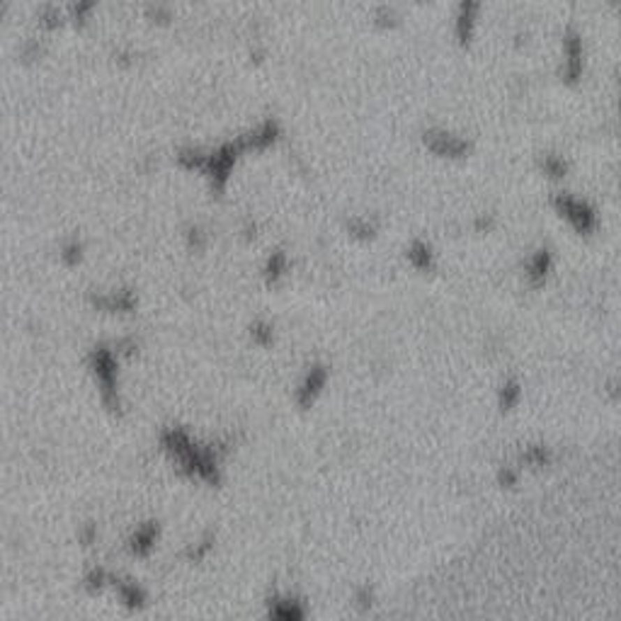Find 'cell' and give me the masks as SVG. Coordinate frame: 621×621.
Masks as SVG:
<instances>
[{"instance_id": "cell-8", "label": "cell", "mask_w": 621, "mask_h": 621, "mask_svg": "<svg viewBox=\"0 0 621 621\" xmlns=\"http://www.w3.org/2000/svg\"><path fill=\"white\" fill-rule=\"evenodd\" d=\"M500 481L505 483V486H512V483L517 481V476H515V473H512V471H507V468H505V471L500 473Z\"/></svg>"}, {"instance_id": "cell-1", "label": "cell", "mask_w": 621, "mask_h": 621, "mask_svg": "<svg viewBox=\"0 0 621 621\" xmlns=\"http://www.w3.org/2000/svg\"><path fill=\"white\" fill-rule=\"evenodd\" d=\"M556 207H558V211H561V216H566L580 233H588L594 228V214L590 211L583 202L570 200V197H558Z\"/></svg>"}, {"instance_id": "cell-5", "label": "cell", "mask_w": 621, "mask_h": 621, "mask_svg": "<svg viewBox=\"0 0 621 621\" xmlns=\"http://www.w3.org/2000/svg\"><path fill=\"white\" fill-rule=\"evenodd\" d=\"M517 398H519V386L515 384V381H510V384L502 386V391H500V405H502V410H510L512 405L517 403Z\"/></svg>"}, {"instance_id": "cell-2", "label": "cell", "mask_w": 621, "mask_h": 621, "mask_svg": "<svg viewBox=\"0 0 621 621\" xmlns=\"http://www.w3.org/2000/svg\"><path fill=\"white\" fill-rule=\"evenodd\" d=\"M325 376H328L325 366H313V369H310L308 379L304 381L301 391H299V403H301L304 408H308V405L313 403V398H315V396H318V391L323 389Z\"/></svg>"}, {"instance_id": "cell-4", "label": "cell", "mask_w": 621, "mask_h": 621, "mask_svg": "<svg viewBox=\"0 0 621 621\" xmlns=\"http://www.w3.org/2000/svg\"><path fill=\"white\" fill-rule=\"evenodd\" d=\"M408 257L417 269H430L432 267V253H430V248H427L425 243H415V246L410 248Z\"/></svg>"}, {"instance_id": "cell-6", "label": "cell", "mask_w": 621, "mask_h": 621, "mask_svg": "<svg viewBox=\"0 0 621 621\" xmlns=\"http://www.w3.org/2000/svg\"><path fill=\"white\" fill-rule=\"evenodd\" d=\"M524 459L529 461V464H546L548 461V451L544 449V447H534V449L527 451V456Z\"/></svg>"}, {"instance_id": "cell-7", "label": "cell", "mask_w": 621, "mask_h": 621, "mask_svg": "<svg viewBox=\"0 0 621 621\" xmlns=\"http://www.w3.org/2000/svg\"><path fill=\"white\" fill-rule=\"evenodd\" d=\"M544 167H546V172H551L553 177H561L563 172H566V165H563V160H556V158H546Z\"/></svg>"}, {"instance_id": "cell-9", "label": "cell", "mask_w": 621, "mask_h": 621, "mask_svg": "<svg viewBox=\"0 0 621 621\" xmlns=\"http://www.w3.org/2000/svg\"><path fill=\"white\" fill-rule=\"evenodd\" d=\"M255 335L260 340H267V338H272V333H269V328H264V325H260V328L255 330Z\"/></svg>"}, {"instance_id": "cell-3", "label": "cell", "mask_w": 621, "mask_h": 621, "mask_svg": "<svg viewBox=\"0 0 621 621\" xmlns=\"http://www.w3.org/2000/svg\"><path fill=\"white\" fill-rule=\"evenodd\" d=\"M548 264H551V257H548L546 250H539L537 257H534L532 264H529V277H532V282L537 284V287L544 282V279H546Z\"/></svg>"}]
</instances>
